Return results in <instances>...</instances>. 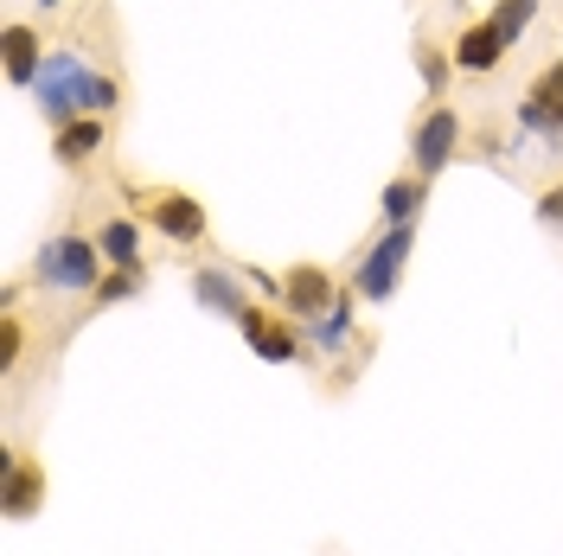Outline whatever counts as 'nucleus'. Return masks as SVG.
Here are the masks:
<instances>
[{"mask_svg": "<svg viewBox=\"0 0 563 556\" xmlns=\"http://www.w3.org/2000/svg\"><path fill=\"white\" fill-rule=\"evenodd\" d=\"M109 276V256L97 237H77V231H58L45 237L33 256V281L52 288V294H97V281Z\"/></svg>", "mask_w": 563, "mask_h": 556, "instance_id": "1", "label": "nucleus"}, {"mask_svg": "<svg viewBox=\"0 0 563 556\" xmlns=\"http://www.w3.org/2000/svg\"><path fill=\"white\" fill-rule=\"evenodd\" d=\"M38 7H45V13H52V7H58V0H38Z\"/></svg>", "mask_w": 563, "mask_h": 556, "instance_id": "22", "label": "nucleus"}, {"mask_svg": "<svg viewBox=\"0 0 563 556\" xmlns=\"http://www.w3.org/2000/svg\"><path fill=\"white\" fill-rule=\"evenodd\" d=\"M301 333H308V340H314L320 352H340V346L352 340V294H340V301L320 313L314 326H301Z\"/></svg>", "mask_w": 563, "mask_h": 556, "instance_id": "16", "label": "nucleus"}, {"mask_svg": "<svg viewBox=\"0 0 563 556\" xmlns=\"http://www.w3.org/2000/svg\"><path fill=\"white\" fill-rule=\"evenodd\" d=\"M538 224L563 237V186H544V192H538Z\"/></svg>", "mask_w": 563, "mask_h": 556, "instance_id": "21", "label": "nucleus"}, {"mask_svg": "<svg viewBox=\"0 0 563 556\" xmlns=\"http://www.w3.org/2000/svg\"><path fill=\"white\" fill-rule=\"evenodd\" d=\"M45 58H52V52H45L38 26L13 20V26H7V58H0V65H7V84H13V90H33L38 70H45Z\"/></svg>", "mask_w": 563, "mask_h": 556, "instance_id": "11", "label": "nucleus"}, {"mask_svg": "<svg viewBox=\"0 0 563 556\" xmlns=\"http://www.w3.org/2000/svg\"><path fill=\"white\" fill-rule=\"evenodd\" d=\"M20 352H26V326H20V313L13 308H0V371H13Z\"/></svg>", "mask_w": 563, "mask_h": 556, "instance_id": "20", "label": "nucleus"}, {"mask_svg": "<svg viewBox=\"0 0 563 556\" xmlns=\"http://www.w3.org/2000/svg\"><path fill=\"white\" fill-rule=\"evenodd\" d=\"M417 70H422V90L442 103V90H449V70H455V52H442V45H417Z\"/></svg>", "mask_w": 563, "mask_h": 556, "instance_id": "17", "label": "nucleus"}, {"mask_svg": "<svg viewBox=\"0 0 563 556\" xmlns=\"http://www.w3.org/2000/svg\"><path fill=\"white\" fill-rule=\"evenodd\" d=\"M410 249H417V224H385V237L352 263V294H358V301H390L397 281H404Z\"/></svg>", "mask_w": 563, "mask_h": 556, "instance_id": "3", "label": "nucleus"}, {"mask_svg": "<svg viewBox=\"0 0 563 556\" xmlns=\"http://www.w3.org/2000/svg\"><path fill=\"white\" fill-rule=\"evenodd\" d=\"M97 244H103L109 269H141V224L135 218H103L97 224Z\"/></svg>", "mask_w": 563, "mask_h": 556, "instance_id": "15", "label": "nucleus"}, {"mask_svg": "<svg viewBox=\"0 0 563 556\" xmlns=\"http://www.w3.org/2000/svg\"><path fill=\"white\" fill-rule=\"evenodd\" d=\"M192 301H199V308L206 313H218V320H244L250 313V288L238 276H231V269H192Z\"/></svg>", "mask_w": 563, "mask_h": 556, "instance_id": "10", "label": "nucleus"}, {"mask_svg": "<svg viewBox=\"0 0 563 556\" xmlns=\"http://www.w3.org/2000/svg\"><path fill=\"white\" fill-rule=\"evenodd\" d=\"M506 52H512V38L499 33L493 20H474V26H461V33H455V70H467V77L499 70V65H506Z\"/></svg>", "mask_w": 563, "mask_h": 556, "instance_id": "9", "label": "nucleus"}, {"mask_svg": "<svg viewBox=\"0 0 563 556\" xmlns=\"http://www.w3.org/2000/svg\"><path fill=\"white\" fill-rule=\"evenodd\" d=\"M238 333L250 340V352L256 358H269V365H295L301 358V346H308V333H301V320H288V313H269V308H250L244 320H238Z\"/></svg>", "mask_w": 563, "mask_h": 556, "instance_id": "8", "label": "nucleus"}, {"mask_svg": "<svg viewBox=\"0 0 563 556\" xmlns=\"http://www.w3.org/2000/svg\"><path fill=\"white\" fill-rule=\"evenodd\" d=\"M109 141V122L103 115H77L65 129H52V154H58V167H84V160H97Z\"/></svg>", "mask_w": 563, "mask_h": 556, "instance_id": "12", "label": "nucleus"}, {"mask_svg": "<svg viewBox=\"0 0 563 556\" xmlns=\"http://www.w3.org/2000/svg\"><path fill=\"white\" fill-rule=\"evenodd\" d=\"M135 294H141V269H109L90 301H97V308H122V301H135Z\"/></svg>", "mask_w": 563, "mask_h": 556, "instance_id": "19", "label": "nucleus"}, {"mask_svg": "<svg viewBox=\"0 0 563 556\" xmlns=\"http://www.w3.org/2000/svg\"><path fill=\"white\" fill-rule=\"evenodd\" d=\"M538 7H544V0H499L487 20H493V26H499L506 38H512V45H519V38H526V26L538 20Z\"/></svg>", "mask_w": 563, "mask_h": 556, "instance_id": "18", "label": "nucleus"}, {"mask_svg": "<svg viewBox=\"0 0 563 556\" xmlns=\"http://www.w3.org/2000/svg\"><path fill=\"white\" fill-rule=\"evenodd\" d=\"M90 77H97V70L84 65L70 45H58V52L45 58V70H38V84H33L38 115H45L52 129H65V122H77V115H90V109H84V97H90Z\"/></svg>", "mask_w": 563, "mask_h": 556, "instance_id": "2", "label": "nucleus"}, {"mask_svg": "<svg viewBox=\"0 0 563 556\" xmlns=\"http://www.w3.org/2000/svg\"><path fill=\"white\" fill-rule=\"evenodd\" d=\"M422 205H429V179L422 174H397L385 192H378V218H385V224H417Z\"/></svg>", "mask_w": 563, "mask_h": 556, "instance_id": "14", "label": "nucleus"}, {"mask_svg": "<svg viewBox=\"0 0 563 556\" xmlns=\"http://www.w3.org/2000/svg\"><path fill=\"white\" fill-rule=\"evenodd\" d=\"M7 519H33L38 505H45V460H26V454H13L7 460Z\"/></svg>", "mask_w": 563, "mask_h": 556, "instance_id": "13", "label": "nucleus"}, {"mask_svg": "<svg viewBox=\"0 0 563 556\" xmlns=\"http://www.w3.org/2000/svg\"><path fill=\"white\" fill-rule=\"evenodd\" d=\"M512 115H519V129H526V135H538L551 154H563V58L531 77V90L519 97Z\"/></svg>", "mask_w": 563, "mask_h": 556, "instance_id": "6", "label": "nucleus"}, {"mask_svg": "<svg viewBox=\"0 0 563 556\" xmlns=\"http://www.w3.org/2000/svg\"><path fill=\"white\" fill-rule=\"evenodd\" d=\"M333 301H340V281L327 276L320 263H295V269L282 276V301H276V308L288 313V320H301V326H314Z\"/></svg>", "mask_w": 563, "mask_h": 556, "instance_id": "7", "label": "nucleus"}, {"mask_svg": "<svg viewBox=\"0 0 563 556\" xmlns=\"http://www.w3.org/2000/svg\"><path fill=\"white\" fill-rule=\"evenodd\" d=\"M461 141H467L461 109L455 103H429V109H422V122L410 129V174H422V179L449 174V167H455V154H461Z\"/></svg>", "mask_w": 563, "mask_h": 556, "instance_id": "4", "label": "nucleus"}, {"mask_svg": "<svg viewBox=\"0 0 563 556\" xmlns=\"http://www.w3.org/2000/svg\"><path fill=\"white\" fill-rule=\"evenodd\" d=\"M135 218H147L167 244H206V231H211L206 205L192 192H179V186H147V192H135Z\"/></svg>", "mask_w": 563, "mask_h": 556, "instance_id": "5", "label": "nucleus"}]
</instances>
